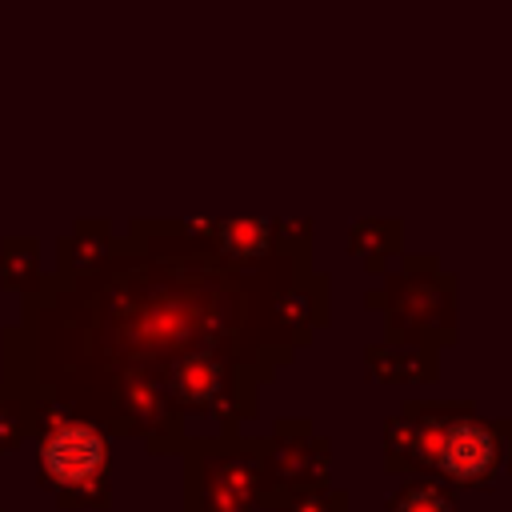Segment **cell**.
<instances>
[{"label": "cell", "mask_w": 512, "mask_h": 512, "mask_svg": "<svg viewBox=\"0 0 512 512\" xmlns=\"http://www.w3.org/2000/svg\"><path fill=\"white\" fill-rule=\"evenodd\" d=\"M388 512H456V496L436 480L412 476L392 492Z\"/></svg>", "instance_id": "obj_10"}, {"label": "cell", "mask_w": 512, "mask_h": 512, "mask_svg": "<svg viewBox=\"0 0 512 512\" xmlns=\"http://www.w3.org/2000/svg\"><path fill=\"white\" fill-rule=\"evenodd\" d=\"M28 432V408L20 392H0V452H12Z\"/></svg>", "instance_id": "obj_13"}, {"label": "cell", "mask_w": 512, "mask_h": 512, "mask_svg": "<svg viewBox=\"0 0 512 512\" xmlns=\"http://www.w3.org/2000/svg\"><path fill=\"white\" fill-rule=\"evenodd\" d=\"M348 500L336 488H308V492H288L272 504V512H344Z\"/></svg>", "instance_id": "obj_12"}, {"label": "cell", "mask_w": 512, "mask_h": 512, "mask_svg": "<svg viewBox=\"0 0 512 512\" xmlns=\"http://www.w3.org/2000/svg\"><path fill=\"white\" fill-rule=\"evenodd\" d=\"M384 300H388V316H392V340H412V344L436 348L456 336L452 276H444L432 256L420 264H408L400 276H392Z\"/></svg>", "instance_id": "obj_4"}, {"label": "cell", "mask_w": 512, "mask_h": 512, "mask_svg": "<svg viewBox=\"0 0 512 512\" xmlns=\"http://www.w3.org/2000/svg\"><path fill=\"white\" fill-rule=\"evenodd\" d=\"M268 440L216 444L188 452V512H260L268 508L264 484Z\"/></svg>", "instance_id": "obj_3"}, {"label": "cell", "mask_w": 512, "mask_h": 512, "mask_svg": "<svg viewBox=\"0 0 512 512\" xmlns=\"http://www.w3.org/2000/svg\"><path fill=\"white\" fill-rule=\"evenodd\" d=\"M264 452V484H268V508L288 496V492H308V488H328V440L312 432L304 420H280Z\"/></svg>", "instance_id": "obj_5"}, {"label": "cell", "mask_w": 512, "mask_h": 512, "mask_svg": "<svg viewBox=\"0 0 512 512\" xmlns=\"http://www.w3.org/2000/svg\"><path fill=\"white\" fill-rule=\"evenodd\" d=\"M28 436H32V468L44 492H52L64 508H104L108 504V476H112V448L108 432L64 408L60 400L28 404Z\"/></svg>", "instance_id": "obj_2"}, {"label": "cell", "mask_w": 512, "mask_h": 512, "mask_svg": "<svg viewBox=\"0 0 512 512\" xmlns=\"http://www.w3.org/2000/svg\"><path fill=\"white\" fill-rule=\"evenodd\" d=\"M508 424L476 416L472 404L420 400L388 420L384 460L392 472L452 488H492L504 472Z\"/></svg>", "instance_id": "obj_1"}, {"label": "cell", "mask_w": 512, "mask_h": 512, "mask_svg": "<svg viewBox=\"0 0 512 512\" xmlns=\"http://www.w3.org/2000/svg\"><path fill=\"white\" fill-rule=\"evenodd\" d=\"M112 252V232L104 220H80L68 236H60V276H84L100 268Z\"/></svg>", "instance_id": "obj_8"}, {"label": "cell", "mask_w": 512, "mask_h": 512, "mask_svg": "<svg viewBox=\"0 0 512 512\" xmlns=\"http://www.w3.org/2000/svg\"><path fill=\"white\" fill-rule=\"evenodd\" d=\"M348 248L368 260V268H380V256H392L400 248V224L396 220H360L348 232Z\"/></svg>", "instance_id": "obj_11"}, {"label": "cell", "mask_w": 512, "mask_h": 512, "mask_svg": "<svg viewBox=\"0 0 512 512\" xmlns=\"http://www.w3.org/2000/svg\"><path fill=\"white\" fill-rule=\"evenodd\" d=\"M36 240H24V236H12L0 244V280L8 288H20V292H36L40 288V256H36Z\"/></svg>", "instance_id": "obj_9"}, {"label": "cell", "mask_w": 512, "mask_h": 512, "mask_svg": "<svg viewBox=\"0 0 512 512\" xmlns=\"http://www.w3.org/2000/svg\"><path fill=\"white\" fill-rule=\"evenodd\" d=\"M364 360H368V372L380 380H432L436 376V352L412 340L372 344Z\"/></svg>", "instance_id": "obj_7"}, {"label": "cell", "mask_w": 512, "mask_h": 512, "mask_svg": "<svg viewBox=\"0 0 512 512\" xmlns=\"http://www.w3.org/2000/svg\"><path fill=\"white\" fill-rule=\"evenodd\" d=\"M208 248H212L220 260H228V264H256V260H268V256L280 248L276 220H268V216L216 220V232H212Z\"/></svg>", "instance_id": "obj_6"}]
</instances>
